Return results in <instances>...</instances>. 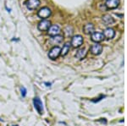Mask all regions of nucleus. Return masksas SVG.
Listing matches in <instances>:
<instances>
[{"mask_svg": "<svg viewBox=\"0 0 127 126\" xmlns=\"http://www.w3.org/2000/svg\"><path fill=\"white\" fill-rule=\"evenodd\" d=\"M50 26H51L50 20L44 19V20H42L39 23H38L37 27H38V30H41V31H45V30H48Z\"/></svg>", "mask_w": 127, "mask_h": 126, "instance_id": "obj_4", "label": "nucleus"}, {"mask_svg": "<svg viewBox=\"0 0 127 126\" xmlns=\"http://www.w3.org/2000/svg\"><path fill=\"white\" fill-rule=\"evenodd\" d=\"M90 50H91L92 53L94 54V55H99V54H101L102 51H103V46L101 44L95 43L91 47Z\"/></svg>", "mask_w": 127, "mask_h": 126, "instance_id": "obj_8", "label": "nucleus"}, {"mask_svg": "<svg viewBox=\"0 0 127 126\" xmlns=\"http://www.w3.org/2000/svg\"><path fill=\"white\" fill-rule=\"evenodd\" d=\"M73 31H74V30H73V27H72V26L68 25V26H66V27H65L64 31V32L65 36H66L67 37H69V36H72Z\"/></svg>", "mask_w": 127, "mask_h": 126, "instance_id": "obj_17", "label": "nucleus"}, {"mask_svg": "<svg viewBox=\"0 0 127 126\" xmlns=\"http://www.w3.org/2000/svg\"><path fill=\"white\" fill-rule=\"evenodd\" d=\"M91 39L93 42H102L103 39H104V36H103V33H100V32H93L91 36Z\"/></svg>", "mask_w": 127, "mask_h": 126, "instance_id": "obj_11", "label": "nucleus"}, {"mask_svg": "<svg viewBox=\"0 0 127 126\" xmlns=\"http://www.w3.org/2000/svg\"><path fill=\"white\" fill-rule=\"evenodd\" d=\"M83 44V37L81 35H76L74 36L72 40H71L70 45H72L73 48H78Z\"/></svg>", "mask_w": 127, "mask_h": 126, "instance_id": "obj_3", "label": "nucleus"}, {"mask_svg": "<svg viewBox=\"0 0 127 126\" xmlns=\"http://www.w3.org/2000/svg\"><path fill=\"white\" fill-rule=\"evenodd\" d=\"M44 85L47 87H51V86H52V85H53V82H44Z\"/></svg>", "mask_w": 127, "mask_h": 126, "instance_id": "obj_19", "label": "nucleus"}, {"mask_svg": "<svg viewBox=\"0 0 127 126\" xmlns=\"http://www.w3.org/2000/svg\"><path fill=\"white\" fill-rule=\"evenodd\" d=\"M94 30H95V27H94V25L92 23H88L87 25H84L83 27L84 33L87 34V35H90V34L92 35L94 32Z\"/></svg>", "mask_w": 127, "mask_h": 126, "instance_id": "obj_12", "label": "nucleus"}, {"mask_svg": "<svg viewBox=\"0 0 127 126\" xmlns=\"http://www.w3.org/2000/svg\"><path fill=\"white\" fill-rule=\"evenodd\" d=\"M12 126H18L17 125H12Z\"/></svg>", "mask_w": 127, "mask_h": 126, "instance_id": "obj_21", "label": "nucleus"}, {"mask_svg": "<svg viewBox=\"0 0 127 126\" xmlns=\"http://www.w3.org/2000/svg\"><path fill=\"white\" fill-rule=\"evenodd\" d=\"M87 49L86 48H81L76 52V54H75V58H78V59H83L86 56H87Z\"/></svg>", "mask_w": 127, "mask_h": 126, "instance_id": "obj_15", "label": "nucleus"}, {"mask_svg": "<svg viewBox=\"0 0 127 126\" xmlns=\"http://www.w3.org/2000/svg\"><path fill=\"white\" fill-rule=\"evenodd\" d=\"M51 9H49V8L48 7H43V8H42L39 11H38V13H37V15L39 16L40 18H42V20H44V19H47V18H48L49 16L51 15Z\"/></svg>", "mask_w": 127, "mask_h": 126, "instance_id": "obj_6", "label": "nucleus"}, {"mask_svg": "<svg viewBox=\"0 0 127 126\" xmlns=\"http://www.w3.org/2000/svg\"><path fill=\"white\" fill-rule=\"evenodd\" d=\"M64 40V36H61V35H57V36H54L50 38V42L53 43L54 45L55 44H59V43H61Z\"/></svg>", "mask_w": 127, "mask_h": 126, "instance_id": "obj_14", "label": "nucleus"}, {"mask_svg": "<svg viewBox=\"0 0 127 126\" xmlns=\"http://www.w3.org/2000/svg\"><path fill=\"white\" fill-rule=\"evenodd\" d=\"M60 31H61V29H60V27H59V25H51L49 29L48 30V35L51 36L59 35Z\"/></svg>", "mask_w": 127, "mask_h": 126, "instance_id": "obj_7", "label": "nucleus"}, {"mask_svg": "<svg viewBox=\"0 0 127 126\" xmlns=\"http://www.w3.org/2000/svg\"><path fill=\"white\" fill-rule=\"evenodd\" d=\"M60 53H61V48L58 46L57 47L55 46V47H54V48H51V50L49 51L48 55V58H50V59L54 60V59H56V58H59V55H60Z\"/></svg>", "mask_w": 127, "mask_h": 126, "instance_id": "obj_2", "label": "nucleus"}, {"mask_svg": "<svg viewBox=\"0 0 127 126\" xmlns=\"http://www.w3.org/2000/svg\"><path fill=\"white\" fill-rule=\"evenodd\" d=\"M69 49H70V43L67 42V43H65L64 45L63 46V48L61 49V53H60V55H62V56L67 55V53L69 52Z\"/></svg>", "mask_w": 127, "mask_h": 126, "instance_id": "obj_16", "label": "nucleus"}, {"mask_svg": "<svg viewBox=\"0 0 127 126\" xmlns=\"http://www.w3.org/2000/svg\"><path fill=\"white\" fill-rule=\"evenodd\" d=\"M12 41H19V39H12Z\"/></svg>", "mask_w": 127, "mask_h": 126, "instance_id": "obj_20", "label": "nucleus"}, {"mask_svg": "<svg viewBox=\"0 0 127 126\" xmlns=\"http://www.w3.org/2000/svg\"><path fill=\"white\" fill-rule=\"evenodd\" d=\"M20 94H21L22 97H26V94H27V90L25 86H20Z\"/></svg>", "mask_w": 127, "mask_h": 126, "instance_id": "obj_18", "label": "nucleus"}, {"mask_svg": "<svg viewBox=\"0 0 127 126\" xmlns=\"http://www.w3.org/2000/svg\"><path fill=\"white\" fill-rule=\"evenodd\" d=\"M33 105L35 109L39 114L43 113V103L39 97H35L33 98Z\"/></svg>", "mask_w": 127, "mask_h": 126, "instance_id": "obj_1", "label": "nucleus"}, {"mask_svg": "<svg viewBox=\"0 0 127 126\" xmlns=\"http://www.w3.org/2000/svg\"><path fill=\"white\" fill-rule=\"evenodd\" d=\"M103 36L104 38H107V39H113L115 36V31L113 28H106L105 30H103Z\"/></svg>", "mask_w": 127, "mask_h": 126, "instance_id": "obj_10", "label": "nucleus"}, {"mask_svg": "<svg viewBox=\"0 0 127 126\" xmlns=\"http://www.w3.org/2000/svg\"><path fill=\"white\" fill-rule=\"evenodd\" d=\"M102 19H103V23L105 24L106 25H112V24L114 23V18L109 15H104Z\"/></svg>", "mask_w": 127, "mask_h": 126, "instance_id": "obj_13", "label": "nucleus"}, {"mask_svg": "<svg viewBox=\"0 0 127 126\" xmlns=\"http://www.w3.org/2000/svg\"><path fill=\"white\" fill-rule=\"evenodd\" d=\"M120 0H107L105 6L108 9H116L120 5Z\"/></svg>", "mask_w": 127, "mask_h": 126, "instance_id": "obj_9", "label": "nucleus"}, {"mask_svg": "<svg viewBox=\"0 0 127 126\" xmlns=\"http://www.w3.org/2000/svg\"><path fill=\"white\" fill-rule=\"evenodd\" d=\"M40 3H41L40 0H26V6L28 9L34 10L39 7Z\"/></svg>", "mask_w": 127, "mask_h": 126, "instance_id": "obj_5", "label": "nucleus"}]
</instances>
